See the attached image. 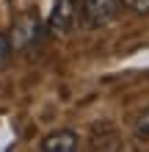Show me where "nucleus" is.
<instances>
[{
  "label": "nucleus",
  "instance_id": "7",
  "mask_svg": "<svg viewBox=\"0 0 149 152\" xmlns=\"http://www.w3.org/2000/svg\"><path fill=\"white\" fill-rule=\"evenodd\" d=\"M8 53H11V42L6 39V33H0V64L8 58Z\"/></svg>",
  "mask_w": 149,
  "mask_h": 152
},
{
  "label": "nucleus",
  "instance_id": "3",
  "mask_svg": "<svg viewBox=\"0 0 149 152\" xmlns=\"http://www.w3.org/2000/svg\"><path fill=\"white\" fill-rule=\"evenodd\" d=\"M39 147L44 152H75L80 147V138H77L75 130H55V133H50V136L41 138Z\"/></svg>",
  "mask_w": 149,
  "mask_h": 152
},
{
  "label": "nucleus",
  "instance_id": "2",
  "mask_svg": "<svg viewBox=\"0 0 149 152\" xmlns=\"http://www.w3.org/2000/svg\"><path fill=\"white\" fill-rule=\"evenodd\" d=\"M75 20H77V0H55L50 20H47V28L52 33H58V36H66L75 28Z\"/></svg>",
  "mask_w": 149,
  "mask_h": 152
},
{
  "label": "nucleus",
  "instance_id": "6",
  "mask_svg": "<svg viewBox=\"0 0 149 152\" xmlns=\"http://www.w3.org/2000/svg\"><path fill=\"white\" fill-rule=\"evenodd\" d=\"M119 3H124V8H130V11L138 14V17L149 14V0H119Z\"/></svg>",
  "mask_w": 149,
  "mask_h": 152
},
{
  "label": "nucleus",
  "instance_id": "4",
  "mask_svg": "<svg viewBox=\"0 0 149 152\" xmlns=\"http://www.w3.org/2000/svg\"><path fill=\"white\" fill-rule=\"evenodd\" d=\"M89 144L94 149H116L119 147V138H116V127L113 124H97L94 127V136Z\"/></svg>",
  "mask_w": 149,
  "mask_h": 152
},
{
  "label": "nucleus",
  "instance_id": "5",
  "mask_svg": "<svg viewBox=\"0 0 149 152\" xmlns=\"http://www.w3.org/2000/svg\"><path fill=\"white\" fill-rule=\"evenodd\" d=\"M133 133H135V138H141V141H149V105L135 116V124H133Z\"/></svg>",
  "mask_w": 149,
  "mask_h": 152
},
{
  "label": "nucleus",
  "instance_id": "1",
  "mask_svg": "<svg viewBox=\"0 0 149 152\" xmlns=\"http://www.w3.org/2000/svg\"><path fill=\"white\" fill-rule=\"evenodd\" d=\"M119 14V0H80V22L83 28H105Z\"/></svg>",
  "mask_w": 149,
  "mask_h": 152
}]
</instances>
